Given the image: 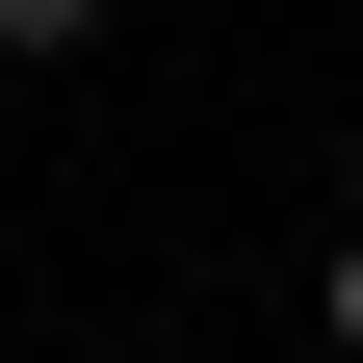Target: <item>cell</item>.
Returning <instances> with one entry per match:
<instances>
[{
	"instance_id": "obj_1",
	"label": "cell",
	"mask_w": 363,
	"mask_h": 363,
	"mask_svg": "<svg viewBox=\"0 0 363 363\" xmlns=\"http://www.w3.org/2000/svg\"><path fill=\"white\" fill-rule=\"evenodd\" d=\"M104 26H130V0H0V78H78Z\"/></svg>"
},
{
	"instance_id": "obj_3",
	"label": "cell",
	"mask_w": 363,
	"mask_h": 363,
	"mask_svg": "<svg viewBox=\"0 0 363 363\" xmlns=\"http://www.w3.org/2000/svg\"><path fill=\"white\" fill-rule=\"evenodd\" d=\"M337 234H363V104H337Z\"/></svg>"
},
{
	"instance_id": "obj_2",
	"label": "cell",
	"mask_w": 363,
	"mask_h": 363,
	"mask_svg": "<svg viewBox=\"0 0 363 363\" xmlns=\"http://www.w3.org/2000/svg\"><path fill=\"white\" fill-rule=\"evenodd\" d=\"M311 337H337V363H363V234H337V259H311Z\"/></svg>"
}]
</instances>
